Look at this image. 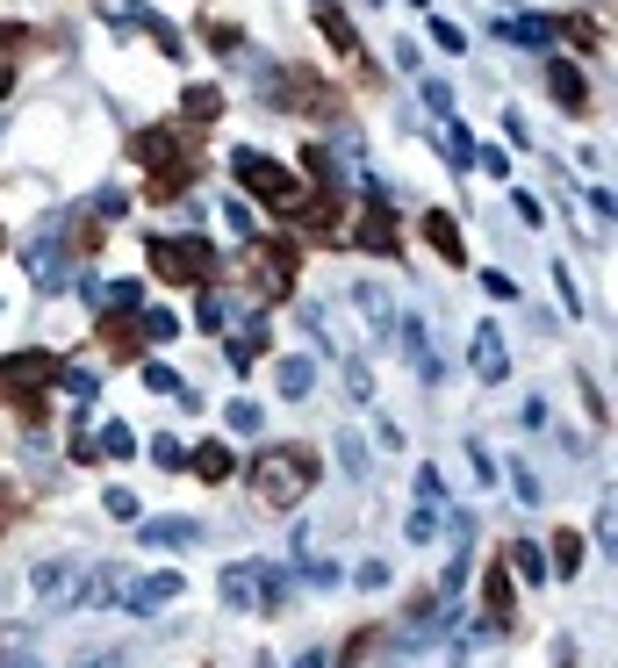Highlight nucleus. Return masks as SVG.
Returning <instances> with one entry per match:
<instances>
[{
	"mask_svg": "<svg viewBox=\"0 0 618 668\" xmlns=\"http://www.w3.org/2000/svg\"><path fill=\"white\" fill-rule=\"evenodd\" d=\"M245 481H252L259 503H274V511H288V503L309 497V481H317V461H309L302 445H266L252 467H245Z\"/></svg>",
	"mask_w": 618,
	"mask_h": 668,
	"instance_id": "1",
	"label": "nucleus"
},
{
	"mask_svg": "<svg viewBox=\"0 0 618 668\" xmlns=\"http://www.w3.org/2000/svg\"><path fill=\"white\" fill-rule=\"evenodd\" d=\"M152 274L173 288H194V281H216V252L202 238H152Z\"/></svg>",
	"mask_w": 618,
	"mask_h": 668,
	"instance_id": "2",
	"label": "nucleus"
},
{
	"mask_svg": "<svg viewBox=\"0 0 618 668\" xmlns=\"http://www.w3.org/2000/svg\"><path fill=\"white\" fill-rule=\"evenodd\" d=\"M281 568L274 561H238V568H224V597L230 604H245V611H259V604H281Z\"/></svg>",
	"mask_w": 618,
	"mask_h": 668,
	"instance_id": "3",
	"label": "nucleus"
},
{
	"mask_svg": "<svg viewBox=\"0 0 618 668\" xmlns=\"http://www.w3.org/2000/svg\"><path fill=\"white\" fill-rule=\"evenodd\" d=\"M230 172H238V188L266 194V202H281V208L302 202V194H295V180H288V166H274L266 152H238V158H230Z\"/></svg>",
	"mask_w": 618,
	"mask_h": 668,
	"instance_id": "4",
	"label": "nucleus"
},
{
	"mask_svg": "<svg viewBox=\"0 0 618 668\" xmlns=\"http://www.w3.org/2000/svg\"><path fill=\"white\" fill-rule=\"evenodd\" d=\"M51 381H58V360H51V353H15V360H0V403L44 395Z\"/></svg>",
	"mask_w": 618,
	"mask_h": 668,
	"instance_id": "5",
	"label": "nucleus"
},
{
	"mask_svg": "<svg viewBox=\"0 0 618 668\" xmlns=\"http://www.w3.org/2000/svg\"><path fill=\"white\" fill-rule=\"evenodd\" d=\"M180 589H188V575H180V568H152V575H138V583H122L116 597L130 604V618H152V611H166Z\"/></svg>",
	"mask_w": 618,
	"mask_h": 668,
	"instance_id": "6",
	"label": "nucleus"
},
{
	"mask_svg": "<svg viewBox=\"0 0 618 668\" xmlns=\"http://www.w3.org/2000/svg\"><path fill=\"white\" fill-rule=\"evenodd\" d=\"M467 360H475L482 381H503V374H511V345H503V331H497V324H475V338H467Z\"/></svg>",
	"mask_w": 618,
	"mask_h": 668,
	"instance_id": "7",
	"label": "nucleus"
},
{
	"mask_svg": "<svg viewBox=\"0 0 618 668\" xmlns=\"http://www.w3.org/2000/svg\"><path fill=\"white\" fill-rule=\"evenodd\" d=\"M547 94L568 108V116H583V108H590V80H583V65H575V58H547Z\"/></svg>",
	"mask_w": 618,
	"mask_h": 668,
	"instance_id": "8",
	"label": "nucleus"
},
{
	"mask_svg": "<svg viewBox=\"0 0 618 668\" xmlns=\"http://www.w3.org/2000/svg\"><path fill=\"white\" fill-rule=\"evenodd\" d=\"M252 274H259V295H288V281H295V252L288 244H252Z\"/></svg>",
	"mask_w": 618,
	"mask_h": 668,
	"instance_id": "9",
	"label": "nucleus"
},
{
	"mask_svg": "<svg viewBox=\"0 0 618 668\" xmlns=\"http://www.w3.org/2000/svg\"><path fill=\"white\" fill-rule=\"evenodd\" d=\"M22 259H29V274H36V288H66V281H72V266H66V252H58V238H36L29 244V252H22Z\"/></svg>",
	"mask_w": 618,
	"mask_h": 668,
	"instance_id": "10",
	"label": "nucleus"
},
{
	"mask_svg": "<svg viewBox=\"0 0 618 668\" xmlns=\"http://www.w3.org/2000/svg\"><path fill=\"white\" fill-rule=\"evenodd\" d=\"M360 252H381V259H395V252H403V230H395V216H389L381 202L360 216Z\"/></svg>",
	"mask_w": 618,
	"mask_h": 668,
	"instance_id": "11",
	"label": "nucleus"
},
{
	"mask_svg": "<svg viewBox=\"0 0 618 668\" xmlns=\"http://www.w3.org/2000/svg\"><path fill=\"white\" fill-rule=\"evenodd\" d=\"M425 244H431V252H439V259H447V266H467V244H461V223H453V216H447V208H431V216H425Z\"/></svg>",
	"mask_w": 618,
	"mask_h": 668,
	"instance_id": "12",
	"label": "nucleus"
},
{
	"mask_svg": "<svg viewBox=\"0 0 618 668\" xmlns=\"http://www.w3.org/2000/svg\"><path fill=\"white\" fill-rule=\"evenodd\" d=\"M138 166H152V172L180 166V130H144L138 138Z\"/></svg>",
	"mask_w": 618,
	"mask_h": 668,
	"instance_id": "13",
	"label": "nucleus"
},
{
	"mask_svg": "<svg viewBox=\"0 0 618 668\" xmlns=\"http://www.w3.org/2000/svg\"><path fill=\"white\" fill-rule=\"evenodd\" d=\"M353 302H360V317H367V331H375V338H389V331H395V309H389V295H381L375 281H360V288H353Z\"/></svg>",
	"mask_w": 618,
	"mask_h": 668,
	"instance_id": "14",
	"label": "nucleus"
},
{
	"mask_svg": "<svg viewBox=\"0 0 618 668\" xmlns=\"http://www.w3.org/2000/svg\"><path fill=\"white\" fill-rule=\"evenodd\" d=\"M482 604H489V633H503V625H511V575H503V568L482 575Z\"/></svg>",
	"mask_w": 618,
	"mask_h": 668,
	"instance_id": "15",
	"label": "nucleus"
},
{
	"mask_svg": "<svg viewBox=\"0 0 618 668\" xmlns=\"http://www.w3.org/2000/svg\"><path fill=\"white\" fill-rule=\"evenodd\" d=\"M29 583H36V597H44V604H66L72 589H80V575H72L66 561H44V568L29 575Z\"/></svg>",
	"mask_w": 618,
	"mask_h": 668,
	"instance_id": "16",
	"label": "nucleus"
},
{
	"mask_svg": "<svg viewBox=\"0 0 618 668\" xmlns=\"http://www.w3.org/2000/svg\"><path fill=\"white\" fill-rule=\"evenodd\" d=\"M224 360H230V367H238V374H252V367H259V360H266V331H259V324H245V331H238V338H230V345H224Z\"/></svg>",
	"mask_w": 618,
	"mask_h": 668,
	"instance_id": "17",
	"label": "nucleus"
},
{
	"mask_svg": "<svg viewBox=\"0 0 618 668\" xmlns=\"http://www.w3.org/2000/svg\"><path fill=\"white\" fill-rule=\"evenodd\" d=\"M188 461H194V475H202V481H230V467H238L224 439H202V445L188 453Z\"/></svg>",
	"mask_w": 618,
	"mask_h": 668,
	"instance_id": "18",
	"label": "nucleus"
},
{
	"mask_svg": "<svg viewBox=\"0 0 618 668\" xmlns=\"http://www.w3.org/2000/svg\"><path fill=\"white\" fill-rule=\"evenodd\" d=\"M274 389L288 395V403H302V395L317 389V360H281L274 367Z\"/></svg>",
	"mask_w": 618,
	"mask_h": 668,
	"instance_id": "19",
	"label": "nucleus"
},
{
	"mask_svg": "<svg viewBox=\"0 0 618 668\" xmlns=\"http://www.w3.org/2000/svg\"><path fill=\"white\" fill-rule=\"evenodd\" d=\"M547 575H575L583 568V532H554V547H547Z\"/></svg>",
	"mask_w": 618,
	"mask_h": 668,
	"instance_id": "20",
	"label": "nucleus"
},
{
	"mask_svg": "<svg viewBox=\"0 0 618 668\" xmlns=\"http://www.w3.org/2000/svg\"><path fill=\"white\" fill-rule=\"evenodd\" d=\"M317 29H324L331 51H360V36H353V22H345L338 8H317Z\"/></svg>",
	"mask_w": 618,
	"mask_h": 668,
	"instance_id": "21",
	"label": "nucleus"
},
{
	"mask_svg": "<svg viewBox=\"0 0 618 668\" xmlns=\"http://www.w3.org/2000/svg\"><path fill=\"white\" fill-rule=\"evenodd\" d=\"M302 230H317V238H338V194H317V202L302 208Z\"/></svg>",
	"mask_w": 618,
	"mask_h": 668,
	"instance_id": "22",
	"label": "nucleus"
},
{
	"mask_svg": "<svg viewBox=\"0 0 618 668\" xmlns=\"http://www.w3.org/2000/svg\"><path fill=\"white\" fill-rule=\"evenodd\" d=\"M58 389L72 395V410H86V403H94V389H102V381H94V367H58Z\"/></svg>",
	"mask_w": 618,
	"mask_h": 668,
	"instance_id": "23",
	"label": "nucleus"
},
{
	"mask_svg": "<svg viewBox=\"0 0 618 668\" xmlns=\"http://www.w3.org/2000/svg\"><path fill=\"white\" fill-rule=\"evenodd\" d=\"M102 338L116 345L122 360H138V353H144V338H138V331H130V317H122V309H116V317H102Z\"/></svg>",
	"mask_w": 618,
	"mask_h": 668,
	"instance_id": "24",
	"label": "nucleus"
},
{
	"mask_svg": "<svg viewBox=\"0 0 618 668\" xmlns=\"http://www.w3.org/2000/svg\"><path fill=\"white\" fill-rule=\"evenodd\" d=\"M144 539H152V547H188L194 517H158V525H144Z\"/></svg>",
	"mask_w": 618,
	"mask_h": 668,
	"instance_id": "25",
	"label": "nucleus"
},
{
	"mask_svg": "<svg viewBox=\"0 0 618 668\" xmlns=\"http://www.w3.org/2000/svg\"><path fill=\"white\" fill-rule=\"evenodd\" d=\"M511 568L525 575V583H547V547H533V539H518V547H511Z\"/></svg>",
	"mask_w": 618,
	"mask_h": 668,
	"instance_id": "26",
	"label": "nucleus"
},
{
	"mask_svg": "<svg viewBox=\"0 0 618 668\" xmlns=\"http://www.w3.org/2000/svg\"><path fill=\"white\" fill-rule=\"evenodd\" d=\"M180 108H188V122H216V116H224V94H216V86H188V102H180Z\"/></svg>",
	"mask_w": 618,
	"mask_h": 668,
	"instance_id": "27",
	"label": "nucleus"
},
{
	"mask_svg": "<svg viewBox=\"0 0 618 668\" xmlns=\"http://www.w3.org/2000/svg\"><path fill=\"white\" fill-rule=\"evenodd\" d=\"M94 445H102V461H130V453H138V431H130V425H108Z\"/></svg>",
	"mask_w": 618,
	"mask_h": 668,
	"instance_id": "28",
	"label": "nucleus"
},
{
	"mask_svg": "<svg viewBox=\"0 0 618 668\" xmlns=\"http://www.w3.org/2000/svg\"><path fill=\"white\" fill-rule=\"evenodd\" d=\"M138 331H144V338H152V345H166V338H180V324H173L166 309H144V317H138Z\"/></svg>",
	"mask_w": 618,
	"mask_h": 668,
	"instance_id": "29",
	"label": "nucleus"
},
{
	"mask_svg": "<svg viewBox=\"0 0 618 668\" xmlns=\"http://www.w3.org/2000/svg\"><path fill=\"white\" fill-rule=\"evenodd\" d=\"M403 353H411V367H425V374H431V345H425V324H417V317L403 324Z\"/></svg>",
	"mask_w": 618,
	"mask_h": 668,
	"instance_id": "30",
	"label": "nucleus"
},
{
	"mask_svg": "<svg viewBox=\"0 0 618 668\" xmlns=\"http://www.w3.org/2000/svg\"><path fill=\"white\" fill-rule=\"evenodd\" d=\"M568 44H583V51H597V44H604V29H597L590 15H568Z\"/></svg>",
	"mask_w": 618,
	"mask_h": 668,
	"instance_id": "31",
	"label": "nucleus"
},
{
	"mask_svg": "<svg viewBox=\"0 0 618 668\" xmlns=\"http://www.w3.org/2000/svg\"><path fill=\"white\" fill-rule=\"evenodd\" d=\"M403 532H411V539H417V547H425V539H431V532H439V511H431V503H425V511H411V517H403Z\"/></svg>",
	"mask_w": 618,
	"mask_h": 668,
	"instance_id": "32",
	"label": "nucleus"
},
{
	"mask_svg": "<svg viewBox=\"0 0 618 668\" xmlns=\"http://www.w3.org/2000/svg\"><path fill=\"white\" fill-rule=\"evenodd\" d=\"M425 108H431V116H439V122L453 116V94H447V80H425Z\"/></svg>",
	"mask_w": 618,
	"mask_h": 668,
	"instance_id": "33",
	"label": "nucleus"
},
{
	"mask_svg": "<svg viewBox=\"0 0 618 668\" xmlns=\"http://www.w3.org/2000/svg\"><path fill=\"white\" fill-rule=\"evenodd\" d=\"M511 36H518V44H554V22H511Z\"/></svg>",
	"mask_w": 618,
	"mask_h": 668,
	"instance_id": "34",
	"label": "nucleus"
},
{
	"mask_svg": "<svg viewBox=\"0 0 618 668\" xmlns=\"http://www.w3.org/2000/svg\"><path fill=\"white\" fill-rule=\"evenodd\" d=\"M338 461H345V475H360V467H367V445L353 439V431H345V439H338Z\"/></svg>",
	"mask_w": 618,
	"mask_h": 668,
	"instance_id": "35",
	"label": "nucleus"
},
{
	"mask_svg": "<svg viewBox=\"0 0 618 668\" xmlns=\"http://www.w3.org/2000/svg\"><path fill=\"white\" fill-rule=\"evenodd\" d=\"M152 461H158V467H173V475H180V467H188V453H180V439H158V445H152Z\"/></svg>",
	"mask_w": 618,
	"mask_h": 668,
	"instance_id": "36",
	"label": "nucleus"
},
{
	"mask_svg": "<svg viewBox=\"0 0 618 668\" xmlns=\"http://www.w3.org/2000/svg\"><path fill=\"white\" fill-rule=\"evenodd\" d=\"M345 389H353V395H360V403H367V395H375V374H367L360 360H345Z\"/></svg>",
	"mask_w": 618,
	"mask_h": 668,
	"instance_id": "37",
	"label": "nucleus"
},
{
	"mask_svg": "<svg viewBox=\"0 0 618 668\" xmlns=\"http://www.w3.org/2000/svg\"><path fill=\"white\" fill-rule=\"evenodd\" d=\"M431 44H439V51H467V36L453 29V22H431Z\"/></svg>",
	"mask_w": 618,
	"mask_h": 668,
	"instance_id": "38",
	"label": "nucleus"
},
{
	"mask_svg": "<svg viewBox=\"0 0 618 668\" xmlns=\"http://www.w3.org/2000/svg\"><path fill=\"white\" fill-rule=\"evenodd\" d=\"M202 36H209V44H216V51H238V44H245V36H238V29H230V22H209V29H202Z\"/></svg>",
	"mask_w": 618,
	"mask_h": 668,
	"instance_id": "39",
	"label": "nucleus"
},
{
	"mask_svg": "<svg viewBox=\"0 0 618 668\" xmlns=\"http://www.w3.org/2000/svg\"><path fill=\"white\" fill-rule=\"evenodd\" d=\"M108 517H122V525H130V517H138V497H130V489H108Z\"/></svg>",
	"mask_w": 618,
	"mask_h": 668,
	"instance_id": "40",
	"label": "nucleus"
},
{
	"mask_svg": "<svg viewBox=\"0 0 618 668\" xmlns=\"http://www.w3.org/2000/svg\"><path fill=\"white\" fill-rule=\"evenodd\" d=\"M144 381H152L158 395H173V403H180V374H166V367H144Z\"/></svg>",
	"mask_w": 618,
	"mask_h": 668,
	"instance_id": "41",
	"label": "nucleus"
},
{
	"mask_svg": "<svg viewBox=\"0 0 618 668\" xmlns=\"http://www.w3.org/2000/svg\"><path fill=\"white\" fill-rule=\"evenodd\" d=\"M230 431H259V403H230Z\"/></svg>",
	"mask_w": 618,
	"mask_h": 668,
	"instance_id": "42",
	"label": "nucleus"
},
{
	"mask_svg": "<svg viewBox=\"0 0 618 668\" xmlns=\"http://www.w3.org/2000/svg\"><path fill=\"white\" fill-rule=\"evenodd\" d=\"M554 281H561V302H568V317H583V295H575V281H568V266H554Z\"/></svg>",
	"mask_w": 618,
	"mask_h": 668,
	"instance_id": "43",
	"label": "nucleus"
},
{
	"mask_svg": "<svg viewBox=\"0 0 618 668\" xmlns=\"http://www.w3.org/2000/svg\"><path fill=\"white\" fill-rule=\"evenodd\" d=\"M482 288L497 295V302H511V295H518V281H511V274H482Z\"/></svg>",
	"mask_w": 618,
	"mask_h": 668,
	"instance_id": "44",
	"label": "nucleus"
},
{
	"mask_svg": "<svg viewBox=\"0 0 618 668\" xmlns=\"http://www.w3.org/2000/svg\"><path fill=\"white\" fill-rule=\"evenodd\" d=\"M80 668H122V654H94V661H80Z\"/></svg>",
	"mask_w": 618,
	"mask_h": 668,
	"instance_id": "45",
	"label": "nucleus"
},
{
	"mask_svg": "<svg viewBox=\"0 0 618 668\" xmlns=\"http://www.w3.org/2000/svg\"><path fill=\"white\" fill-rule=\"evenodd\" d=\"M8 94H15V72H8V65H0V102H8Z\"/></svg>",
	"mask_w": 618,
	"mask_h": 668,
	"instance_id": "46",
	"label": "nucleus"
},
{
	"mask_svg": "<svg viewBox=\"0 0 618 668\" xmlns=\"http://www.w3.org/2000/svg\"><path fill=\"white\" fill-rule=\"evenodd\" d=\"M15 44H22V29H0V51H15Z\"/></svg>",
	"mask_w": 618,
	"mask_h": 668,
	"instance_id": "47",
	"label": "nucleus"
},
{
	"mask_svg": "<svg viewBox=\"0 0 618 668\" xmlns=\"http://www.w3.org/2000/svg\"><path fill=\"white\" fill-rule=\"evenodd\" d=\"M15 668H36V661H29V654H22V661H15Z\"/></svg>",
	"mask_w": 618,
	"mask_h": 668,
	"instance_id": "48",
	"label": "nucleus"
},
{
	"mask_svg": "<svg viewBox=\"0 0 618 668\" xmlns=\"http://www.w3.org/2000/svg\"><path fill=\"white\" fill-rule=\"evenodd\" d=\"M0 252H8V230H0Z\"/></svg>",
	"mask_w": 618,
	"mask_h": 668,
	"instance_id": "49",
	"label": "nucleus"
}]
</instances>
